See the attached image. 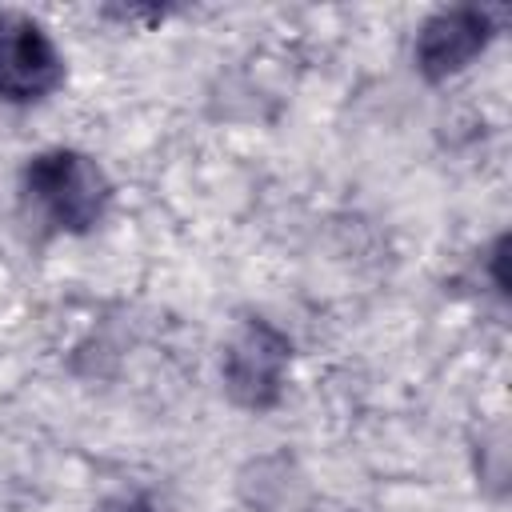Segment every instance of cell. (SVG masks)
Here are the masks:
<instances>
[{"label": "cell", "instance_id": "cell-3", "mask_svg": "<svg viewBox=\"0 0 512 512\" xmlns=\"http://www.w3.org/2000/svg\"><path fill=\"white\" fill-rule=\"evenodd\" d=\"M68 68L52 32L20 8L0 12V100L28 108L64 84Z\"/></svg>", "mask_w": 512, "mask_h": 512}, {"label": "cell", "instance_id": "cell-1", "mask_svg": "<svg viewBox=\"0 0 512 512\" xmlns=\"http://www.w3.org/2000/svg\"><path fill=\"white\" fill-rule=\"evenodd\" d=\"M112 180L104 164L80 148H44L20 168L24 208L56 236H88L112 208Z\"/></svg>", "mask_w": 512, "mask_h": 512}, {"label": "cell", "instance_id": "cell-2", "mask_svg": "<svg viewBox=\"0 0 512 512\" xmlns=\"http://www.w3.org/2000/svg\"><path fill=\"white\" fill-rule=\"evenodd\" d=\"M288 372H292V340L264 316L240 320L220 360L228 400L244 412H272L284 400Z\"/></svg>", "mask_w": 512, "mask_h": 512}, {"label": "cell", "instance_id": "cell-4", "mask_svg": "<svg viewBox=\"0 0 512 512\" xmlns=\"http://www.w3.org/2000/svg\"><path fill=\"white\" fill-rule=\"evenodd\" d=\"M500 24H504V8H488V4H452L432 12L412 44L416 72L428 84H444L460 76L476 56L488 52V44L500 36Z\"/></svg>", "mask_w": 512, "mask_h": 512}, {"label": "cell", "instance_id": "cell-5", "mask_svg": "<svg viewBox=\"0 0 512 512\" xmlns=\"http://www.w3.org/2000/svg\"><path fill=\"white\" fill-rule=\"evenodd\" d=\"M104 512H156V504H152L148 496H124V500L108 504Z\"/></svg>", "mask_w": 512, "mask_h": 512}]
</instances>
